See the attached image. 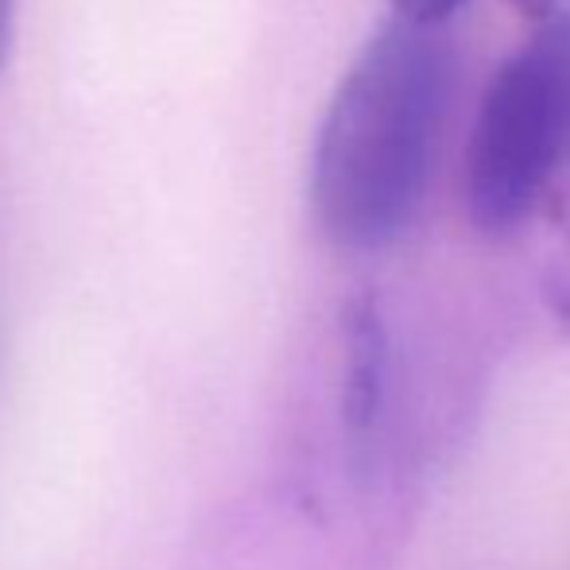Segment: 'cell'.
<instances>
[{
  "instance_id": "6",
  "label": "cell",
  "mask_w": 570,
  "mask_h": 570,
  "mask_svg": "<svg viewBox=\"0 0 570 570\" xmlns=\"http://www.w3.org/2000/svg\"><path fill=\"white\" fill-rule=\"evenodd\" d=\"M16 12H20V0H0V70L8 67L16 43Z\"/></svg>"
},
{
  "instance_id": "2",
  "label": "cell",
  "mask_w": 570,
  "mask_h": 570,
  "mask_svg": "<svg viewBox=\"0 0 570 570\" xmlns=\"http://www.w3.org/2000/svg\"><path fill=\"white\" fill-rule=\"evenodd\" d=\"M570 164V8L501 62L465 148V206L481 233H509Z\"/></svg>"
},
{
  "instance_id": "3",
  "label": "cell",
  "mask_w": 570,
  "mask_h": 570,
  "mask_svg": "<svg viewBox=\"0 0 570 570\" xmlns=\"http://www.w3.org/2000/svg\"><path fill=\"white\" fill-rule=\"evenodd\" d=\"M345 345H350V368H345V420L353 439H365L381 415L384 396V331L368 303H357L345 323Z\"/></svg>"
},
{
  "instance_id": "7",
  "label": "cell",
  "mask_w": 570,
  "mask_h": 570,
  "mask_svg": "<svg viewBox=\"0 0 570 570\" xmlns=\"http://www.w3.org/2000/svg\"><path fill=\"white\" fill-rule=\"evenodd\" d=\"M512 8H520V12L528 16V20H543V16L556 12V0H509Z\"/></svg>"
},
{
  "instance_id": "1",
  "label": "cell",
  "mask_w": 570,
  "mask_h": 570,
  "mask_svg": "<svg viewBox=\"0 0 570 570\" xmlns=\"http://www.w3.org/2000/svg\"><path fill=\"white\" fill-rule=\"evenodd\" d=\"M454 90L443 28L392 20L342 75L311 156V206L331 240L384 248L420 214Z\"/></svg>"
},
{
  "instance_id": "5",
  "label": "cell",
  "mask_w": 570,
  "mask_h": 570,
  "mask_svg": "<svg viewBox=\"0 0 570 570\" xmlns=\"http://www.w3.org/2000/svg\"><path fill=\"white\" fill-rule=\"evenodd\" d=\"M400 20L407 23H428V28H443V20L454 12L462 0H392Z\"/></svg>"
},
{
  "instance_id": "4",
  "label": "cell",
  "mask_w": 570,
  "mask_h": 570,
  "mask_svg": "<svg viewBox=\"0 0 570 570\" xmlns=\"http://www.w3.org/2000/svg\"><path fill=\"white\" fill-rule=\"evenodd\" d=\"M543 303H548L551 318L559 323V331L570 338V229L563 233V240L556 245V253L543 264Z\"/></svg>"
}]
</instances>
